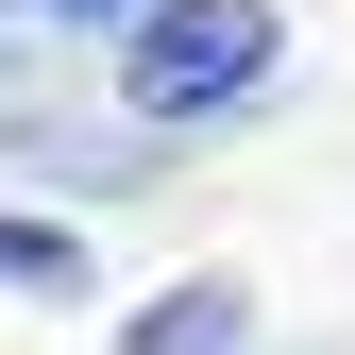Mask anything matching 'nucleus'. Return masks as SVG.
<instances>
[{"mask_svg":"<svg viewBox=\"0 0 355 355\" xmlns=\"http://www.w3.org/2000/svg\"><path fill=\"white\" fill-rule=\"evenodd\" d=\"M0 288H17V304H85V288H102V237H85V220L0 203Z\"/></svg>","mask_w":355,"mask_h":355,"instance_id":"2","label":"nucleus"},{"mask_svg":"<svg viewBox=\"0 0 355 355\" xmlns=\"http://www.w3.org/2000/svg\"><path fill=\"white\" fill-rule=\"evenodd\" d=\"M153 0H0V68L17 51H102V34H136Z\"/></svg>","mask_w":355,"mask_h":355,"instance_id":"4","label":"nucleus"},{"mask_svg":"<svg viewBox=\"0 0 355 355\" xmlns=\"http://www.w3.org/2000/svg\"><path fill=\"white\" fill-rule=\"evenodd\" d=\"M288 68V0H153L136 34H119V102H136V136H203V119H254Z\"/></svg>","mask_w":355,"mask_h":355,"instance_id":"1","label":"nucleus"},{"mask_svg":"<svg viewBox=\"0 0 355 355\" xmlns=\"http://www.w3.org/2000/svg\"><path fill=\"white\" fill-rule=\"evenodd\" d=\"M237 322H254L237 271H187V288H153L136 322H119V355H237Z\"/></svg>","mask_w":355,"mask_h":355,"instance_id":"3","label":"nucleus"}]
</instances>
